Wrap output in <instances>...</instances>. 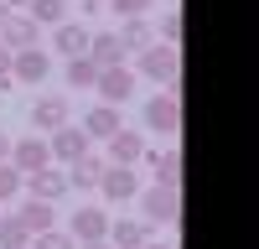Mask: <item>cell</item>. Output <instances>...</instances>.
I'll list each match as a JSON object with an SVG mask.
<instances>
[{"mask_svg":"<svg viewBox=\"0 0 259 249\" xmlns=\"http://www.w3.org/2000/svg\"><path fill=\"white\" fill-rule=\"evenodd\" d=\"M78 249H109V239H83Z\"/></svg>","mask_w":259,"mask_h":249,"instance_id":"obj_30","label":"cell"},{"mask_svg":"<svg viewBox=\"0 0 259 249\" xmlns=\"http://www.w3.org/2000/svg\"><path fill=\"white\" fill-rule=\"evenodd\" d=\"M6 16H11V11H6V6H0V26H6Z\"/></svg>","mask_w":259,"mask_h":249,"instance_id":"obj_35","label":"cell"},{"mask_svg":"<svg viewBox=\"0 0 259 249\" xmlns=\"http://www.w3.org/2000/svg\"><path fill=\"white\" fill-rule=\"evenodd\" d=\"M94 62V68H119L124 62V47H119V36L114 31H99V36H89V52H83Z\"/></svg>","mask_w":259,"mask_h":249,"instance_id":"obj_17","label":"cell"},{"mask_svg":"<svg viewBox=\"0 0 259 249\" xmlns=\"http://www.w3.org/2000/svg\"><path fill=\"white\" fill-rule=\"evenodd\" d=\"M109 218H114L109 208H94V202H89V208H78V213H73L68 234H73L78 244H83V239H104V234H109Z\"/></svg>","mask_w":259,"mask_h":249,"instance_id":"obj_14","label":"cell"},{"mask_svg":"<svg viewBox=\"0 0 259 249\" xmlns=\"http://www.w3.org/2000/svg\"><path fill=\"white\" fill-rule=\"evenodd\" d=\"M89 135H83V124H57V130L47 135V151H52V166H73L89 156Z\"/></svg>","mask_w":259,"mask_h":249,"instance_id":"obj_3","label":"cell"},{"mask_svg":"<svg viewBox=\"0 0 259 249\" xmlns=\"http://www.w3.org/2000/svg\"><path fill=\"white\" fill-rule=\"evenodd\" d=\"M21 192H31L36 202H57L68 192V172L62 166H41V172H26L21 177Z\"/></svg>","mask_w":259,"mask_h":249,"instance_id":"obj_9","label":"cell"},{"mask_svg":"<svg viewBox=\"0 0 259 249\" xmlns=\"http://www.w3.org/2000/svg\"><path fill=\"white\" fill-rule=\"evenodd\" d=\"M16 218H21V228L36 239V234H47V228H57V208L52 202H36V197H26L16 208Z\"/></svg>","mask_w":259,"mask_h":249,"instance_id":"obj_15","label":"cell"},{"mask_svg":"<svg viewBox=\"0 0 259 249\" xmlns=\"http://www.w3.org/2000/svg\"><path fill=\"white\" fill-rule=\"evenodd\" d=\"M145 249H177V244H166V239H150V244H145Z\"/></svg>","mask_w":259,"mask_h":249,"instance_id":"obj_34","label":"cell"},{"mask_svg":"<svg viewBox=\"0 0 259 249\" xmlns=\"http://www.w3.org/2000/svg\"><path fill=\"white\" fill-rule=\"evenodd\" d=\"M114 130H124L119 109H114V104H94V109H89V119H83V135H89V140H109Z\"/></svg>","mask_w":259,"mask_h":249,"instance_id":"obj_16","label":"cell"},{"mask_svg":"<svg viewBox=\"0 0 259 249\" xmlns=\"http://www.w3.org/2000/svg\"><path fill=\"white\" fill-rule=\"evenodd\" d=\"M135 62H140V73H145L150 83H171V89H177V73H182V52L171 47V42H150L145 52H135Z\"/></svg>","mask_w":259,"mask_h":249,"instance_id":"obj_1","label":"cell"},{"mask_svg":"<svg viewBox=\"0 0 259 249\" xmlns=\"http://www.w3.org/2000/svg\"><path fill=\"white\" fill-rule=\"evenodd\" d=\"M11 197H21V172L11 161H0V202H11Z\"/></svg>","mask_w":259,"mask_h":249,"instance_id":"obj_26","label":"cell"},{"mask_svg":"<svg viewBox=\"0 0 259 249\" xmlns=\"http://www.w3.org/2000/svg\"><path fill=\"white\" fill-rule=\"evenodd\" d=\"M78 6H83V11H99V6H109V0H78Z\"/></svg>","mask_w":259,"mask_h":249,"instance_id":"obj_32","label":"cell"},{"mask_svg":"<svg viewBox=\"0 0 259 249\" xmlns=\"http://www.w3.org/2000/svg\"><path fill=\"white\" fill-rule=\"evenodd\" d=\"M94 94H99V104H119L135 94V73H130V62H119V68H99V78H94Z\"/></svg>","mask_w":259,"mask_h":249,"instance_id":"obj_5","label":"cell"},{"mask_svg":"<svg viewBox=\"0 0 259 249\" xmlns=\"http://www.w3.org/2000/svg\"><path fill=\"white\" fill-rule=\"evenodd\" d=\"M6 156H11V135L0 130V161H6Z\"/></svg>","mask_w":259,"mask_h":249,"instance_id":"obj_31","label":"cell"},{"mask_svg":"<svg viewBox=\"0 0 259 249\" xmlns=\"http://www.w3.org/2000/svg\"><path fill=\"white\" fill-rule=\"evenodd\" d=\"M94 78H99V68L89 57H68V89H94Z\"/></svg>","mask_w":259,"mask_h":249,"instance_id":"obj_24","label":"cell"},{"mask_svg":"<svg viewBox=\"0 0 259 249\" xmlns=\"http://www.w3.org/2000/svg\"><path fill=\"white\" fill-rule=\"evenodd\" d=\"M114 36H119V47H124V57H135V52H145L150 42H156V31L145 26V16H130V21H124V26H119Z\"/></svg>","mask_w":259,"mask_h":249,"instance_id":"obj_20","label":"cell"},{"mask_svg":"<svg viewBox=\"0 0 259 249\" xmlns=\"http://www.w3.org/2000/svg\"><path fill=\"white\" fill-rule=\"evenodd\" d=\"M150 6H156V0H109V11H114V16H124V21H130V16H145Z\"/></svg>","mask_w":259,"mask_h":249,"instance_id":"obj_28","label":"cell"},{"mask_svg":"<svg viewBox=\"0 0 259 249\" xmlns=\"http://www.w3.org/2000/svg\"><path fill=\"white\" fill-rule=\"evenodd\" d=\"M68 114H73V109H68V94H41V99L31 104V124H36L41 135H52L57 124H68Z\"/></svg>","mask_w":259,"mask_h":249,"instance_id":"obj_13","label":"cell"},{"mask_svg":"<svg viewBox=\"0 0 259 249\" xmlns=\"http://www.w3.org/2000/svg\"><path fill=\"white\" fill-rule=\"evenodd\" d=\"M6 161L16 166L21 177H26V172H41V166H52V151H47V135H26V140H16Z\"/></svg>","mask_w":259,"mask_h":249,"instance_id":"obj_10","label":"cell"},{"mask_svg":"<svg viewBox=\"0 0 259 249\" xmlns=\"http://www.w3.org/2000/svg\"><path fill=\"white\" fill-rule=\"evenodd\" d=\"M135 192H140V172H135V166H109V161H104L99 197L109 208H119V202H135Z\"/></svg>","mask_w":259,"mask_h":249,"instance_id":"obj_2","label":"cell"},{"mask_svg":"<svg viewBox=\"0 0 259 249\" xmlns=\"http://www.w3.org/2000/svg\"><path fill=\"white\" fill-rule=\"evenodd\" d=\"M140 161L156 166V187H182V156L177 151H140Z\"/></svg>","mask_w":259,"mask_h":249,"instance_id":"obj_19","label":"cell"},{"mask_svg":"<svg viewBox=\"0 0 259 249\" xmlns=\"http://www.w3.org/2000/svg\"><path fill=\"white\" fill-rule=\"evenodd\" d=\"M16 83H11V47H0V94H11Z\"/></svg>","mask_w":259,"mask_h":249,"instance_id":"obj_29","label":"cell"},{"mask_svg":"<svg viewBox=\"0 0 259 249\" xmlns=\"http://www.w3.org/2000/svg\"><path fill=\"white\" fill-rule=\"evenodd\" d=\"M99 177H104V161L99 156H83V161H73L68 187H73V192H99Z\"/></svg>","mask_w":259,"mask_h":249,"instance_id":"obj_21","label":"cell"},{"mask_svg":"<svg viewBox=\"0 0 259 249\" xmlns=\"http://www.w3.org/2000/svg\"><path fill=\"white\" fill-rule=\"evenodd\" d=\"M31 249H78V239L68 234V228H47V234H36Z\"/></svg>","mask_w":259,"mask_h":249,"instance_id":"obj_25","label":"cell"},{"mask_svg":"<svg viewBox=\"0 0 259 249\" xmlns=\"http://www.w3.org/2000/svg\"><path fill=\"white\" fill-rule=\"evenodd\" d=\"M0 249H31V234H26V228H21V218L11 213H0Z\"/></svg>","mask_w":259,"mask_h":249,"instance_id":"obj_23","label":"cell"},{"mask_svg":"<svg viewBox=\"0 0 259 249\" xmlns=\"http://www.w3.org/2000/svg\"><path fill=\"white\" fill-rule=\"evenodd\" d=\"M109 249H145L150 239H156V223L145 218H109Z\"/></svg>","mask_w":259,"mask_h":249,"instance_id":"obj_8","label":"cell"},{"mask_svg":"<svg viewBox=\"0 0 259 249\" xmlns=\"http://www.w3.org/2000/svg\"><path fill=\"white\" fill-rule=\"evenodd\" d=\"M156 42H171V47H182V11H166L161 36H156Z\"/></svg>","mask_w":259,"mask_h":249,"instance_id":"obj_27","label":"cell"},{"mask_svg":"<svg viewBox=\"0 0 259 249\" xmlns=\"http://www.w3.org/2000/svg\"><path fill=\"white\" fill-rule=\"evenodd\" d=\"M0 47H11V52H21V47H41V26H36L26 11H11L6 26H0Z\"/></svg>","mask_w":259,"mask_h":249,"instance_id":"obj_11","label":"cell"},{"mask_svg":"<svg viewBox=\"0 0 259 249\" xmlns=\"http://www.w3.org/2000/svg\"><path fill=\"white\" fill-rule=\"evenodd\" d=\"M52 73V52L47 47H21L11 52V83H41Z\"/></svg>","mask_w":259,"mask_h":249,"instance_id":"obj_7","label":"cell"},{"mask_svg":"<svg viewBox=\"0 0 259 249\" xmlns=\"http://www.w3.org/2000/svg\"><path fill=\"white\" fill-rule=\"evenodd\" d=\"M26 16L36 26H62V21H68V0H31Z\"/></svg>","mask_w":259,"mask_h":249,"instance_id":"obj_22","label":"cell"},{"mask_svg":"<svg viewBox=\"0 0 259 249\" xmlns=\"http://www.w3.org/2000/svg\"><path fill=\"white\" fill-rule=\"evenodd\" d=\"M104 145H109V166H135V161H140V151H145V140H140L135 130H114Z\"/></svg>","mask_w":259,"mask_h":249,"instance_id":"obj_18","label":"cell"},{"mask_svg":"<svg viewBox=\"0 0 259 249\" xmlns=\"http://www.w3.org/2000/svg\"><path fill=\"white\" fill-rule=\"evenodd\" d=\"M0 6H6V11H21V6H31V0H0Z\"/></svg>","mask_w":259,"mask_h":249,"instance_id":"obj_33","label":"cell"},{"mask_svg":"<svg viewBox=\"0 0 259 249\" xmlns=\"http://www.w3.org/2000/svg\"><path fill=\"white\" fill-rule=\"evenodd\" d=\"M89 26H83V21H62V26H52V57H62V62H68V57H83V52H89Z\"/></svg>","mask_w":259,"mask_h":249,"instance_id":"obj_12","label":"cell"},{"mask_svg":"<svg viewBox=\"0 0 259 249\" xmlns=\"http://www.w3.org/2000/svg\"><path fill=\"white\" fill-rule=\"evenodd\" d=\"M145 124L156 135H177V124H182V94L177 89H166V94H156L145 104Z\"/></svg>","mask_w":259,"mask_h":249,"instance_id":"obj_6","label":"cell"},{"mask_svg":"<svg viewBox=\"0 0 259 249\" xmlns=\"http://www.w3.org/2000/svg\"><path fill=\"white\" fill-rule=\"evenodd\" d=\"M140 208H145V223H171V218H177L182 213V192H177V187H140Z\"/></svg>","mask_w":259,"mask_h":249,"instance_id":"obj_4","label":"cell"}]
</instances>
